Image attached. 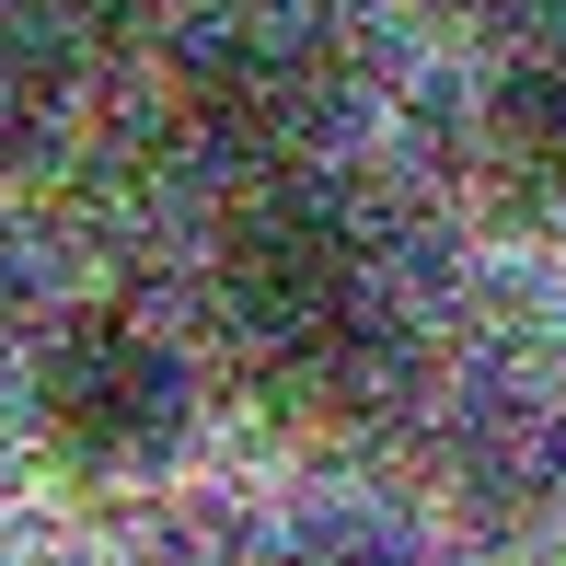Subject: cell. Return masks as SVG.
I'll return each instance as SVG.
<instances>
[{
	"label": "cell",
	"mask_w": 566,
	"mask_h": 566,
	"mask_svg": "<svg viewBox=\"0 0 566 566\" xmlns=\"http://www.w3.org/2000/svg\"><path fill=\"white\" fill-rule=\"evenodd\" d=\"M35 440L70 474H150L186 440V370L127 313H70L35 358Z\"/></svg>",
	"instance_id": "3957f363"
},
{
	"label": "cell",
	"mask_w": 566,
	"mask_h": 566,
	"mask_svg": "<svg viewBox=\"0 0 566 566\" xmlns=\"http://www.w3.org/2000/svg\"><path fill=\"white\" fill-rule=\"evenodd\" d=\"M497 163L521 174L532 197L566 186V46H544V59H521L497 82Z\"/></svg>",
	"instance_id": "5b68a950"
},
{
	"label": "cell",
	"mask_w": 566,
	"mask_h": 566,
	"mask_svg": "<svg viewBox=\"0 0 566 566\" xmlns=\"http://www.w3.org/2000/svg\"><path fill=\"white\" fill-rule=\"evenodd\" d=\"M23 313V254H12V231H0V324Z\"/></svg>",
	"instance_id": "52a82bcc"
},
{
	"label": "cell",
	"mask_w": 566,
	"mask_h": 566,
	"mask_svg": "<svg viewBox=\"0 0 566 566\" xmlns=\"http://www.w3.org/2000/svg\"><path fill=\"white\" fill-rule=\"evenodd\" d=\"M70 116V23L46 0H0V174L35 163Z\"/></svg>",
	"instance_id": "277c9868"
},
{
	"label": "cell",
	"mask_w": 566,
	"mask_h": 566,
	"mask_svg": "<svg viewBox=\"0 0 566 566\" xmlns=\"http://www.w3.org/2000/svg\"><path fill=\"white\" fill-rule=\"evenodd\" d=\"M46 12H59V23H93V35H116V23H139L150 0H46Z\"/></svg>",
	"instance_id": "8992f818"
},
{
	"label": "cell",
	"mask_w": 566,
	"mask_h": 566,
	"mask_svg": "<svg viewBox=\"0 0 566 566\" xmlns=\"http://www.w3.org/2000/svg\"><path fill=\"white\" fill-rule=\"evenodd\" d=\"M440 12H462V23H509V12H532V0H440Z\"/></svg>",
	"instance_id": "ba28073f"
},
{
	"label": "cell",
	"mask_w": 566,
	"mask_h": 566,
	"mask_svg": "<svg viewBox=\"0 0 566 566\" xmlns=\"http://www.w3.org/2000/svg\"><path fill=\"white\" fill-rule=\"evenodd\" d=\"M336 116V35L277 0H231L186 46V127L231 174H290Z\"/></svg>",
	"instance_id": "7a4b0ae2"
},
{
	"label": "cell",
	"mask_w": 566,
	"mask_h": 566,
	"mask_svg": "<svg viewBox=\"0 0 566 566\" xmlns=\"http://www.w3.org/2000/svg\"><path fill=\"white\" fill-rule=\"evenodd\" d=\"M220 336L277 405H347L381 370V277L347 209L266 186L220 243Z\"/></svg>",
	"instance_id": "6da1fadb"
}]
</instances>
